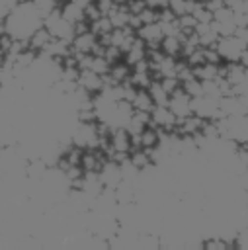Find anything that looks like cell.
I'll use <instances>...</instances> for the list:
<instances>
[{"mask_svg": "<svg viewBox=\"0 0 248 250\" xmlns=\"http://www.w3.org/2000/svg\"><path fill=\"white\" fill-rule=\"evenodd\" d=\"M191 105V113L201 117V119H219V117H227L221 109H219V100L211 98V96H197V98H191L189 102Z\"/></svg>", "mask_w": 248, "mask_h": 250, "instance_id": "1", "label": "cell"}, {"mask_svg": "<svg viewBox=\"0 0 248 250\" xmlns=\"http://www.w3.org/2000/svg\"><path fill=\"white\" fill-rule=\"evenodd\" d=\"M244 47H246V45H244L236 35L219 37V41H217V45H215V49L219 51L223 62H236Z\"/></svg>", "mask_w": 248, "mask_h": 250, "instance_id": "2", "label": "cell"}, {"mask_svg": "<svg viewBox=\"0 0 248 250\" xmlns=\"http://www.w3.org/2000/svg\"><path fill=\"white\" fill-rule=\"evenodd\" d=\"M189 102H191L189 94H186V90H184L182 84H180V88H176V90L170 94V98H168V107L172 109V113H174L178 119H182V117H186V115L191 113Z\"/></svg>", "mask_w": 248, "mask_h": 250, "instance_id": "3", "label": "cell"}, {"mask_svg": "<svg viewBox=\"0 0 248 250\" xmlns=\"http://www.w3.org/2000/svg\"><path fill=\"white\" fill-rule=\"evenodd\" d=\"M178 123V117L172 113V109L168 105H154L150 111V125H154L156 129H164V131H174Z\"/></svg>", "mask_w": 248, "mask_h": 250, "instance_id": "4", "label": "cell"}, {"mask_svg": "<svg viewBox=\"0 0 248 250\" xmlns=\"http://www.w3.org/2000/svg\"><path fill=\"white\" fill-rule=\"evenodd\" d=\"M76 84L94 96V94L102 92V88H103V76L98 74V72H94V70H90V68H82L78 72Z\"/></svg>", "mask_w": 248, "mask_h": 250, "instance_id": "5", "label": "cell"}, {"mask_svg": "<svg viewBox=\"0 0 248 250\" xmlns=\"http://www.w3.org/2000/svg\"><path fill=\"white\" fill-rule=\"evenodd\" d=\"M219 109L227 115V117H238V115H246L248 113V107L246 104L242 102L240 96H234V94H228V96H223L219 100Z\"/></svg>", "mask_w": 248, "mask_h": 250, "instance_id": "6", "label": "cell"}, {"mask_svg": "<svg viewBox=\"0 0 248 250\" xmlns=\"http://www.w3.org/2000/svg\"><path fill=\"white\" fill-rule=\"evenodd\" d=\"M131 76V66L121 59V61H115L109 64V70L107 74H103V86L105 84H121V82H127Z\"/></svg>", "mask_w": 248, "mask_h": 250, "instance_id": "7", "label": "cell"}, {"mask_svg": "<svg viewBox=\"0 0 248 250\" xmlns=\"http://www.w3.org/2000/svg\"><path fill=\"white\" fill-rule=\"evenodd\" d=\"M135 33H137L139 39H143L146 43V47H158L160 41H162V37H164L162 27H160L158 21H154V23H143Z\"/></svg>", "mask_w": 248, "mask_h": 250, "instance_id": "8", "label": "cell"}, {"mask_svg": "<svg viewBox=\"0 0 248 250\" xmlns=\"http://www.w3.org/2000/svg\"><path fill=\"white\" fill-rule=\"evenodd\" d=\"M98 43V35H94L92 31H84V33H74L72 41H70V51L72 53H82L88 55L94 51V45Z\"/></svg>", "mask_w": 248, "mask_h": 250, "instance_id": "9", "label": "cell"}, {"mask_svg": "<svg viewBox=\"0 0 248 250\" xmlns=\"http://www.w3.org/2000/svg\"><path fill=\"white\" fill-rule=\"evenodd\" d=\"M53 39V35H51V31L45 27V25H39V27H35L31 33H29V37H27V49H31V51H35V53H41L45 47H47V43Z\"/></svg>", "mask_w": 248, "mask_h": 250, "instance_id": "10", "label": "cell"}, {"mask_svg": "<svg viewBox=\"0 0 248 250\" xmlns=\"http://www.w3.org/2000/svg\"><path fill=\"white\" fill-rule=\"evenodd\" d=\"M146 43L143 41V39H135L133 43H131V47L123 53V61L129 64V66H133L135 62H139V61H143V59H146Z\"/></svg>", "mask_w": 248, "mask_h": 250, "instance_id": "11", "label": "cell"}, {"mask_svg": "<svg viewBox=\"0 0 248 250\" xmlns=\"http://www.w3.org/2000/svg\"><path fill=\"white\" fill-rule=\"evenodd\" d=\"M59 10H61V14H62V18H64L66 21H70L72 25H74V23H78V21H82V20H86V14H84V8H80V6H76V4H72L70 0H66V2H62V4H59Z\"/></svg>", "mask_w": 248, "mask_h": 250, "instance_id": "12", "label": "cell"}, {"mask_svg": "<svg viewBox=\"0 0 248 250\" xmlns=\"http://www.w3.org/2000/svg\"><path fill=\"white\" fill-rule=\"evenodd\" d=\"M158 47H160V51L164 55L178 59L180 53H182V39H180V35H164Z\"/></svg>", "mask_w": 248, "mask_h": 250, "instance_id": "13", "label": "cell"}, {"mask_svg": "<svg viewBox=\"0 0 248 250\" xmlns=\"http://www.w3.org/2000/svg\"><path fill=\"white\" fill-rule=\"evenodd\" d=\"M225 78L234 86L246 80V68L236 61V62H225Z\"/></svg>", "mask_w": 248, "mask_h": 250, "instance_id": "14", "label": "cell"}, {"mask_svg": "<svg viewBox=\"0 0 248 250\" xmlns=\"http://www.w3.org/2000/svg\"><path fill=\"white\" fill-rule=\"evenodd\" d=\"M131 105H133V109H139V111H152L154 102H152L148 90L141 88V90L135 92V96H133V100H131Z\"/></svg>", "mask_w": 248, "mask_h": 250, "instance_id": "15", "label": "cell"}, {"mask_svg": "<svg viewBox=\"0 0 248 250\" xmlns=\"http://www.w3.org/2000/svg\"><path fill=\"white\" fill-rule=\"evenodd\" d=\"M129 160H131V164H133L139 172H143V170H146V168L152 166L150 154H148V150H145V148H133V150L129 152Z\"/></svg>", "mask_w": 248, "mask_h": 250, "instance_id": "16", "label": "cell"}, {"mask_svg": "<svg viewBox=\"0 0 248 250\" xmlns=\"http://www.w3.org/2000/svg\"><path fill=\"white\" fill-rule=\"evenodd\" d=\"M137 137H139V146L141 148H154L158 145V129L154 125H146Z\"/></svg>", "mask_w": 248, "mask_h": 250, "instance_id": "17", "label": "cell"}, {"mask_svg": "<svg viewBox=\"0 0 248 250\" xmlns=\"http://www.w3.org/2000/svg\"><path fill=\"white\" fill-rule=\"evenodd\" d=\"M146 90H148V94H150V98H152L154 105H168V98H170V94L162 88V84H160V80H158V78H154Z\"/></svg>", "mask_w": 248, "mask_h": 250, "instance_id": "18", "label": "cell"}, {"mask_svg": "<svg viewBox=\"0 0 248 250\" xmlns=\"http://www.w3.org/2000/svg\"><path fill=\"white\" fill-rule=\"evenodd\" d=\"M152 80H154V76H152L150 70H131V76H129V82H131L137 90H141V88L146 90Z\"/></svg>", "mask_w": 248, "mask_h": 250, "instance_id": "19", "label": "cell"}, {"mask_svg": "<svg viewBox=\"0 0 248 250\" xmlns=\"http://www.w3.org/2000/svg\"><path fill=\"white\" fill-rule=\"evenodd\" d=\"M113 29V25H111V21H109V18L107 16H102V18H98V20H94V21H90V31L94 33V35H105V33H109Z\"/></svg>", "mask_w": 248, "mask_h": 250, "instance_id": "20", "label": "cell"}, {"mask_svg": "<svg viewBox=\"0 0 248 250\" xmlns=\"http://www.w3.org/2000/svg\"><path fill=\"white\" fill-rule=\"evenodd\" d=\"M88 68L103 76V74H107V70H109V62L105 61V57H100V55H90Z\"/></svg>", "mask_w": 248, "mask_h": 250, "instance_id": "21", "label": "cell"}, {"mask_svg": "<svg viewBox=\"0 0 248 250\" xmlns=\"http://www.w3.org/2000/svg\"><path fill=\"white\" fill-rule=\"evenodd\" d=\"M182 88L186 90V94H189V98H197V96H203V86H201V80L199 78H189L186 82H182Z\"/></svg>", "mask_w": 248, "mask_h": 250, "instance_id": "22", "label": "cell"}, {"mask_svg": "<svg viewBox=\"0 0 248 250\" xmlns=\"http://www.w3.org/2000/svg\"><path fill=\"white\" fill-rule=\"evenodd\" d=\"M191 14H193V18L197 20V23H211V21H213V12H209V10L203 6V2H199L197 8H195Z\"/></svg>", "mask_w": 248, "mask_h": 250, "instance_id": "23", "label": "cell"}, {"mask_svg": "<svg viewBox=\"0 0 248 250\" xmlns=\"http://www.w3.org/2000/svg\"><path fill=\"white\" fill-rule=\"evenodd\" d=\"M201 86H203V94L205 96H211L215 100H221V90H219V82L217 78L215 80H201Z\"/></svg>", "mask_w": 248, "mask_h": 250, "instance_id": "24", "label": "cell"}, {"mask_svg": "<svg viewBox=\"0 0 248 250\" xmlns=\"http://www.w3.org/2000/svg\"><path fill=\"white\" fill-rule=\"evenodd\" d=\"M137 16H139V20H141V25H143V23H154V21H158V12L152 10V8H148V6H145Z\"/></svg>", "mask_w": 248, "mask_h": 250, "instance_id": "25", "label": "cell"}, {"mask_svg": "<svg viewBox=\"0 0 248 250\" xmlns=\"http://www.w3.org/2000/svg\"><path fill=\"white\" fill-rule=\"evenodd\" d=\"M178 23H180L182 31H193L197 25V20L193 18V14H182V16H178Z\"/></svg>", "mask_w": 248, "mask_h": 250, "instance_id": "26", "label": "cell"}, {"mask_svg": "<svg viewBox=\"0 0 248 250\" xmlns=\"http://www.w3.org/2000/svg\"><path fill=\"white\" fill-rule=\"evenodd\" d=\"M232 16H234V12L228 6H223V8H219V10L213 12V20L215 21H230Z\"/></svg>", "mask_w": 248, "mask_h": 250, "instance_id": "27", "label": "cell"}, {"mask_svg": "<svg viewBox=\"0 0 248 250\" xmlns=\"http://www.w3.org/2000/svg\"><path fill=\"white\" fill-rule=\"evenodd\" d=\"M158 80H160L162 88H164L168 94H172L176 88H180V80H178L176 76H164V78H158Z\"/></svg>", "mask_w": 248, "mask_h": 250, "instance_id": "28", "label": "cell"}, {"mask_svg": "<svg viewBox=\"0 0 248 250\" xmlns=\"http://www.w3.org/2000/svg\"><path fill=\"white\" fill-rule=\"evenodd\" d=\"M203 55H205V62H215V64L223 62V59L215 47H203Z\"/></svg>", "mask_w": 248, "mask_h": 250, "instance_id": "29", "label": "cell"}, {"mask_svg": "<svg viewBox=\"0 0 248 250\" xmlns=\"http://www.w3.org/2000/svg\"><path fill=\"white\" fill-rule=\"evenodd\" d=\"M84 14H86V20H88V21H94V20L102 18V12L98 10L96 2H90V4H88V6L84 8Z\"/></svg>", "mask_w": 248, "mask_h": 250, "instance_id": "30", "label": "cell"}, {"mask_svg": "<svg viewBox=\"0 0 248 250\" xmlns=\"http://www.w3.org/2000/svg\"><path fill=\"white\" fill-rule=\"evenodd\" d=\"M96 6H98V10L102 12V16H107L117 4H115L113 0H96Z\"/></svg>", "mask_w": 248, "mask_h": 250, "instance_id": "31", "label": "cell"}, {"mask_svg": "<svg viewBox=\"0 0 248 250\" xmlns=\"http://www.w3.org/2000/svg\"><path fill=\"white\" fill-rule=\"evenodd\" d=\"M125 6H127V10H129V14H139V12L146 6V2H145V0H129Z\"/></svg>", "mask_w": 248, "mask_h": 250, "instance_id": "32", "label": "cell"}, {"mask_svg": "<svg viewBox=\"0 0 248 250\" xmlns=\"http://www.w3.org/2000/svg\"><path fill=\"white\" fill-rule=\"evenodd\" d=\"M145 2H146L148 8H152V10H156V12L168 8V0H145Z\"/></svg>", "mask_w": 248, "mask_h": 250, "instance_id": "33", "label": "cell"}, {"mask_svg": "<svg viewBox=\"0 0 248 250\" xmlns=\"http://www.w3.org/2000/svg\"><path fill=\"white\" fill-rule=\"evenodd\" d=\"M234 35L248 47V25H244V27H236V31H234Z\"/></svg>", "mask_w": 248, "mask_h": 250, "instance_id": "34", "label": "cell"}, {"mask_svg": "<svg viewBox=\"0 0 248 250\" xmlns=\"http://www.w3.org/2000/svg\"><path fill=\"white\" fill-rule=\"evenodd\" d=\"M203 6H205L209 12H215V10H219V8L225 6V0H207Z\"/></svg>", "mask_w": 248, "mask_h": 250, "instance_id": "35", "label": "cell"}, {"mask_svg": "<svg viewBox=\"0 0 248 250\" xmlns=\"http://www.w3.org/2000/svg\"><path fill=\"white\" fill-rule=\"evenodd\" d=\"M238 62H240L244 68H248V47L242 49V53H240V57H238Z\"/></svg>", "mask_w": 248, "mask_h": 250, "instance_id": "36", "label": "cell"}, {"mask_svg": "<svg viewBox=\"0 0 248 250\" xmlns=\"http://www.w3.org/2000/svg\"><path fill=\"white\" fill-rule=\"evenodd\" d=\"M70 2H72V4H76V6H80V8H86L92 0H70Z\"/></svg>", "mask_w": 248, "mask_h": 250, "instance_id": "37", "label": "cell"}, {"mask_svg": "<svg viewBox=\"0 0 248 250\" xmlns=\"http://www.w3.org/2000/svg\"><path fill=\"white\" fill-rule=\"evenodd\" d=\"M113 2H115V4H119V6H123V4H127L129 0H113Z\"/></svg>", "mask_w": 248, "mask_h": 250, "instance_id": "38", "label": "cell"}, {"mask_svg": "<svg viewBox=\"0 0 248 250\" xmlns=\"http://www.w3.org/2000/svg\"><path fill=\"white\" fill-rule=\"evenodd\" d=\"M246 20H248V14H246Z\"/></svg>", "mask_w": 248, "mask_h": 250, "instance_id": "39", "label": "cell"}, {"mask_svg": "<svg viewBox=\"0 0 248 250\" xmlns=\"http://www.w3.org/2000/svg\"><path fill=\"white\" fill-rule=\"evenodd\" d=\"M92 2H96V0H92Z\"/></svg>", "mask_w": 248, "mask_h": 250, "instance_id": "40", "label": "cell"}]
</instances>
